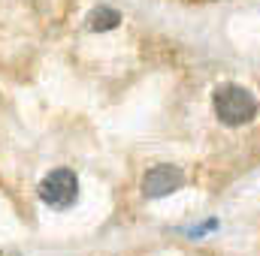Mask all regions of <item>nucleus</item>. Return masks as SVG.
<instances>
[{
  "mask_svg": "<svg viewBox=\"0 0 260 256\" xmlns=\"http://www.w3.org/2000/svg\"><path fill=\"white\" fill-rule=\"evenodd\" d=\"M215 115L224 127H245L257 118V97L242 84H221L212 97Z\"/></svg>",
  "mask_w": 260,
  "mask_h": 256,
  "instance_id": "1",
  "label": "nucleus"
},
{
  "mask_svg": "<svg viewBox=\"0 0 260 256\" xmlns=\"http://www.w3.org/2000/svg\"><path fill=\"white\" fill-rule=\"evenodd\" d=\"M40 199L49 208H58V211L70 208L79 199V178H76V172L73 169H55V172H49L40 181Z\"/></svg>",
  "mask_w": 260,
  "mask_h": 256,
  "instance_id": "2",
  "label": "nucleus"
},
{
  "mask_svg": "<svg viewBox=\"0 0 260 256\" xmlns=\"http://www.w3.org/2000/svg\"><path fill=\"white\" fill-rule=\"evenodd\" d=\"M182 187H185V172L179 166H170V163L148 169L142 178V196L145 199H164V196L182 190Z\"/></svg>",
  "mask_w": 260,
  "mask_h": 256,
  "instance_id": "3",
  "label": "nucleus"
},
{
  "mask_svg": "<svg viewBox=\"0 0 260 256\" xmlns=\"http://www.w3.org/2000/svg\"><path fill=\"white\" fill-rule=\"evenodd\" d=\"M118 21H121V15L112 9V6H97L91 15H88V30H112V27H118Z\"/></svg>",
  "mask_w": 260,
  "mask_h": 256,
  "instance_id": "4",
  "label": "nucleus"
}]
</instances>
